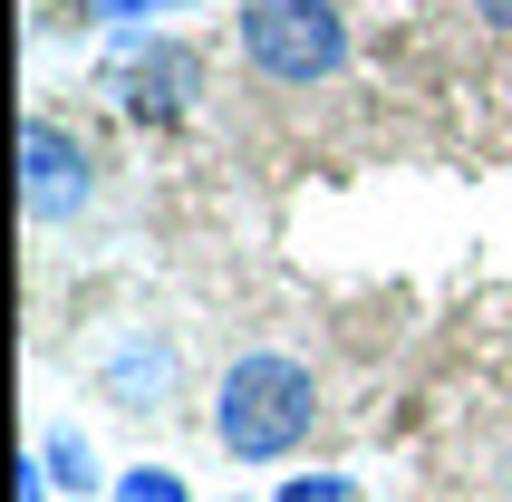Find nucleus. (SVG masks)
<instances>
[{
	"label": "nucleus",
	"mask_w": 512,
	"mask_h": 502,
	"mask_svg": "<svg viewBox=\"0 0 512 502\" xmlns=\"http://www.w3.org/2000/svg\"><path fill=\"white\" fill-rule=\"evenodd\" d=\"M319 425V377L290 348H242L213 387V445L232 464H281V454L310 445Z\"/></svg>",
	"instance_id": "nucleus-1"
},
{
	"label": "nucleus",
	"mask_w": 512,
	"mask_h": 502,
	"mask_svg": "<svg viewBox=\"0 0 512 502\" xmlns=\"http://www.w3.org/2000/svg\"><path fill=\"white\" fill-rule=\"evenodd\" d=\"M165 0H58V20H107V29H145Z\"/></svg>",
	"instance_id": "nucleus-8"
},
{
	"label": "nucleus",
	"mask_w": 512,
	"mask_h": 502,
	"mask_svg": "<svg viewBox=\"0 0 512 502\" xmlns=\"http://www.w3.org/2000/svg\"><path fill=\"white\" fill-rule=\"evenodd\" d=\"M271 502H358V483H348V474H290Z\"/></svg>",
	"instance_id": "nucleus-9"
},
{
	"label": "nucleus",
	"mask_w": 512,
	"mask_h": 502,
	"mask_svg": "<svg viewBox=\"0 0 512 502\" xmlns=\"http://www.w3.org/2000/svg\"><path fill=\"white\" fill-rule=\"evenodd\" d=\"M97 377H107V396L126 406V416H145L155 396H174V338H155V329H126L97 358Z\"/></svg>",
	"instance_id": "nucleus-5"
},
{
	"label": "nucleus",
	"mask_w": 512,
	"mask_h": 502,
	"mask_svg": "<svg viewBox=\"0 0 512 502\" xmlns=\"http://www.w3.org/2000/svg\"><path fill=\"white\" fill-rule=\"evenodd\" d=\"M242 58L271 87H329L348 68V10L339 0H242Z\"/></svg>",
	"instance_id": "nucleus-2"
},
{
	"label": "nucleus",
	"mask_w": 512,
	"mask_h": 502,
	"mask_svg": "<svg viewBox=\"0 0 512 502\" xmlns=\"http://www.w3.org/2000/svg\"><path fill=\"white\" fill-rule=\"evenodd\" d=\"M39 464H49V483H58L68 502L97 493V454H87V435H68V425H49V435H39Z\"/></svg>",
	"instance_id": "nucleus-6"
},
{
	"label": "nucleus",
	"mask_w": 512,
	"mask_h": 502,
	"mask_svg": "<svg viewBox=\"0 0 512 502\" xmlns=\"http://www.w3.org/2000/svg\"><path fill=\"white\" fill-rule=\"evenodd\" d=\"M503 493H512V454H503Z\"/></svg>",
	"instance_id": "nucleus-11"
},
{
	"label": "nucleus",
	"mask_w": 512,
	"mask_h": 502,
	"mask_svg": "<svg viewBox=\"0 0 512 502\" xmlns=\"http://www.w3.org/2000/svg\"><path fill=\"white\" fill-rule=\"evenodd\" d=\"M87 194H97V165H87V145L58 126V116H29L20 126V203L39 223H78Z\"/></svg>",
	"instance_id": "nucleus-4"
},
{
	"label": "nucleus",
	"mask_w": 512,
	"mask_h": 502,
	"mask_svg": "<svg viewBox=\"0 0 512 502\" xmlns=\"http://www.w3.org/2000/svg\"><path fill=\"white\" fill-rule=\"evenodd\" d=\"M107 502H194L184 493V474H165V464H136V474H116Z\"/></svg>",
	"instance_id": "nucleus-7"
},
{
	"label": "nucleus",
	"mask_w": 512,
	"mask_h": 502,
	"mask_svg": "<svg viewBox=\"0 0 512 502\" xmlns=\"http://www.w3.org/2000/svg\"><path fill=\"white\" fill-rule=\"evenodd\" d=\"M107 97H126V116H184L203 97V58L174 29H126L107 68Z\"/></svg>",
	"instance_id": "nucleus-3"
},
{
	"label": "nucleus",
	"mask_w": 512,
	"mask_h": 502,
	"mask_svg": "<svg viewBox=\"0 0 512 502\" xmlns=\"http://www.w3.org/2000/svg\"><path fill=\"white\" fill-rule=\"evenodd\" d=\"M474 20H484V29H503V39H512V0H474Z\"/></svg>",
	"instance_id": "nucleus-10"
}]
</instances>
